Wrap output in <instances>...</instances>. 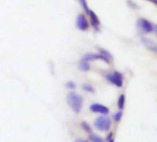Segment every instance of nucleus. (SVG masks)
Wrapping results in <instances>:
<instances>
[{"mask_svg":"<svg viewBox=\"0 0 157 142\" xmlns=\"http://www.w3.org/2000/svg\"><path fill=\"white\" fill-rule=\"evenodd\" d=\"M67 103L75 113H80L83 106V97L75 92H70L67 95Z\"/></svg>","mask_w":157,"mask_h":142,"instance_id":"obj_1","label":"nucleus"},{"mask_svg":"<svg viewBox=\"0 0 157 142\" xmlns=\"http://www.w3.org/2000/svg\"><path fill=\"white\" fill-rule=\"evenodd\" d=\"M112 125V121L111 119L107 117V116H100L98 118H97L94 121V126L95 128L102 132H107L110 129Z\"/></svg>","mask_w":157,"mask_h":142,"instance_id":"obj_2","label":"nucleus"},{"mask_svg":"<svg viewBox=\"0 0 157 142\" xmlns=\"http://www.w3.org/2000/svg\"><path fill=\"white\" fill-rule=\"evenodd\" d=\"M106 79L115 86L121 88L123 85V76L119 72H112V73H107L105 74Z\"/></svg>","mask_w":157,"mask_h":142,"instance_id":"obj_3","label":"nucleus"},{"mask_svg":"<svg viewBox=\"0 0 157 142\" xmlns=\"http://www.w3.org/2000/svg\"><path fill=\"white\" fill-rule=\"evenodd\" d=\"M137 28L142 33H144V34H149V33H152L153 31H155V26L145 18L138 19Z\"/></svg>","mask_w":157,"mask_h":142,"instance_id":"obj_4","label":"nucleus"},{"mask_svg":"<svg viewBox=\"0 0 157 142\" xmlns=\"http://www.w3.org/2000/svg\"><path fill=\"white\" fill-rule=\"evenodd\" d=\"M89 109L91 112L93 113H96V114H101L103 116H107L109 113V108L106 106H103L101 104H98V103H95V104H92L90 106H89Z\"/></svg>","mask_w":157,"mask_h":142,"instance_id":"obj_5","label":"nucleus"},{"mask_svg":"<svg viewBox=\"0 0 157 142\" xmlns=\"http://www.w3.org/2000/svg\"><path fill=\"white\" fill-rule=\"evenodd\" d=\"M76 27L81 31H86L88 29L89 24H88V21L85 15H83V14L78 15V17L76 18Z\"/></svg>","mask_w":157,"mask_h":142,"instance_id":"obj_6","label":"nucleus"},{"mask_svg":"<svg viewBox=\"0 0 157 142\" xmlns=\"http://www.w3.org/2000/svg\"><path fill=\"white\" fill-rule=\"evenodd\" d=\"M141 41H142V43H143L148 50H150L151 51H153V52H156L157 51V45L154 40H152V39H148V38L143 37V38L141 39Z\"/></svg>","mask_w":157,"mask_h":142,"instance_id":"obj_7","label":"nucleus"},{"mask_svg":"<svg viewBox=\"0 0 157 142\" xmlns=\"http://www.w3.org/2000/svg\"><path fill=\"white\" fill-rule=\"evenodd\" d=\"M83 59L86 60V61H87V62H92V61H96V60H101V61H103V62H105L107 63H109L110 62L106 58H104L102 55H100L99 53L98 54H97V53H87V54H86L83 57Z\"/></svg>","mask_w":157,"mask_h":142,"instance_id":"obj_8","label":"nucleus"},{"mask_svg":"<svg viewBox=\"0 0 157 142\" xmlns=\"http://www.w3.org/2000/svg\"><path fill=\"white\" fill-rule=\"evenodd\" d=\"M89 15V17H90V21H91V26L96 29V30H98L99 29V25H100V22H99V19L98 17V16L92 11V10H89V12L87 13Z\"/></svg>","mask_w":157,"mask_h":142,"instance_id":"obj_9","label":"nucleus"},{"mask_svg":"<svg viewBox=\"0 0 157 142\" xmlns=\"http://www.w3.org/2000/svg\"><path fill=\"white\" fill-rule=\"evenodd\" d=\"M79 70L82 71V72H88L90 70V64H89V62L84 60L83 58L81 59V61L79 62Z\"/></svg>","mask_w":157,"mask_h":142,"instance_id":"obj_10","label":"nucleus"},{"mask_svg":"<svg viewBox=\"0 0 157 142\" xmlns=\"http://www.w3.org/2000/svg\"><path fill=\"white\" fill-rule=\"evenodd\" d=\"M98 51H99V54L102 55L104 58H106L109 62H110V61L112 60V55L110 54L109 51H108L107 50L102 49V48H98Z\"/></svg>","mask_w":157,"mask_h":142,"instance_id":"obj_11","label":"nucleus"},{"mask_svg":"<svg viewBox=\"0 0 157 142\" xmlns=\"http://www.w3.org/2000/svg\"><path fill=\"white\" fill-rule=\"evenodd\" d=\"M124 106H125V95H121L119 96V99H118V108L120 111H121L123 108H124Z\"/></svg>","mask_w":157,"mask_h":142,"instance_id":"obj_12","label":"nucleus"},{"mask_svg":"<svg viewBox=\"0 0 157 142\" xmlns=\"http://www.w3.org/2000/svg\"><path fill=\"white\" fill-rule=\"evenodd\" d=\"M81 128L86 132V133H88L89 135L90 134H92V128H91V126L87 123V122H86V121H82L81 122Z\"/></svg>","mask_w":157,"mask_h":142,"instance_id":"obj_13","label":"nucleus"},{"mask_svg":"<svg viewBox=\"0 0 157 142\" xmlns=\"http://www.w3.org/2000/svg\"><path fill=\"white\" fill-rule=\"evenodd\" d=\"M89 140L91 142H104V140L102 137L98 136V135H96V134H90L89 136Z\"/></svg>","mask_w":157,"mask_h":142,"instance_id":"obj_14","label":"nucleus"},{"mask_svg":"<svg viewBox=\"0 0 157 142\" xmlns=\"http://www.w3.org/2000/svg\"><path fill=\"white\" fill-rule=\"evenodd\" d=\"M112 118H113V120H114L116 123H119V122L121 121V118H122V111H118V112H116V113L112 116Z\"/></svg>","mask_w":157,"mask_h":142,"instance_id":"obj_15","label":"nucleus"},{"mask_svg":"<svg viewBox=\"0 0 157 142\" xmlns=\"http://www.w3.org/2000/svg\"><path fill=\"white\" fill-rule=\"evenodd\" d=\"M82 88H83L84 91L88 92V93H94V92H95L94 87H93L92 85H90V84H83V85H82Z\"/></svg>","mask_w":157,"mask_h":142,"instance_id":"obj_16","label":"nucleus"},{"mask_svg":"<svg viewBox=\"0 0 157 142\" xmlns=\"http://www.w3.org/2000/svg\"><path fill=\"white\" fill-rule=\"evenodd\" d=\"M79 1V3H80V5L82 6V7L85 9V11L86 12V13H88L89 12V7H88V6H87V3H86V0H78Z\"/></svg>","mask_w":157,"mask_h":142,"instance_id":"obj_17","label":"nucleus"},{"mask_svg":"<svg viewBox=\"0 0 157 142\" xmlns=\"http://www.w3.org/2000/svg\"><path fill=\"white\" fill-rule=\"evenodd\" d=\"M65 86H66V88H68V89H75V87H76V84L73 82V81H69V82H67L66 83V84H65Z\"/></svg>","mask_w":157,"mask_h":142,"instance_id":"obj_18","label":"nucleus"},{"mask_svg":"<svg viewBox=\"0 0 157 142\" xmlns=\"http://www.w3.org/2000/svg\"><path fill=\"white\" fill-rule=\"evenodd\" d=\"M107 142H114V138H113V134L112 133H110L107 137Z\"/></svg>","mask_w":157,"mask_h":142,"instance_id":"obj_19","label":"nucleus"},{"mask_svg":"<svg viewBox=\"0 0 157 142\" xmlns=\"http://www.w3.org/2000/svg\"><path fill=\"white\" fill-rule=\"evenodd\" d=\"M75 142H88L87 140H83V139H78V140H76Z\"/></svg>","mask_w":157,"mask_h":142,"instance_id":"obj_20","label":"nucleus"},{"mask_svg":"<svg viewBox=\"0 0 157 142\" xmlns=\"http://www.w3.org/2000/svg\"><path fill=\"white\" fill-rule=\"evenodd\" d=\"M147 1H149V2H151V3H153V4H155V5H156L157 4V0H147Z\"/></svg>","mask_w":157,"mask_h":142,"instance_id":"obj_21","label":"nucleus"}]
</instances>
